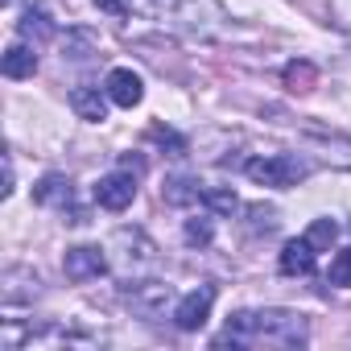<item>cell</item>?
Segmentation results:
<instances>
[{
  "instance_id": "cell-15",
  "label": "cell",
  "mask_w": 351,
  "mask_h": 351,
  "mask_svg": "<svg viewBox=\"0 0 351 351\" xmlns=\"http://www.w3.org/2000/svg\"><path fill=\"white\" fill-rule=\"evenodd\" d=\"M306 240H310L314 248H330V244L339 240V228H335V219H314V223H310V232H306Z\"/></svg>"
},
{
  "instance_id": "cell-16",
  "label": "cell",
  "mask_w": 351,
  "mask_h": 351,
  "mask_svg": "<svg viewBox=\"0 0 351 351\" xmlns=\"http://www.w3.org/2000/svg\"><path fill=\"white\" fill-rule=\"evenodd\" d=\"M330 285H339V289H351V248H343L335 261H330Z\"/></svg>"
},
{
  "instance_id": "cell-2",
  "label": "cell",
  "mask_w": 351,
  "mask_h": 351,
  "mask_svg": "<svg viewBox=\"0 0 351 351\" xmlns=\"http://www.w3.org/2000/svg\"><path fill=\"white\" fill-rule=\"evenodd\" d=\"M244 173H248L256 186L289 191V186H298L306 173H310V165H306L302 157H293V153H273V157H252V161L244 165Z\"/></svg>"
},
{
  "instance_id": "cell-9",
  "label": "cell",
  "mask_w": 351,
  "mask_h": 351,
  "mask_svg": "<svg viewBox=\"0 0 351 351\" xmlns=\"http://www.w3.org/2000/svg\"><path fill=\"white\" fill-rule=\"evenodd\" d=\"M108 91H99V87H75L71 91V108L83 116V120H91V124H99V120H108Z\"/></svg>"
},
{
  "instance_id": "cell-17",
  "label": "cell",
  "mask_w": 351,
  "mask_h": 351,
  "mask_svg": "<svg viewBox=\"0 0 351 351\" xmlns=\"http://www.w3.org/2000/svg\"><path fill=\"white\" fill-rule=\"evenodd\" d=\"M186 244L207 248L211 244V219H186Z\"/></svg>"
},
{
  "instance_id": "cell-8",
  "label": "cell",
  "mask_w": 351,
  "mask_h": 351,
  "mask_svg": "<svg viewBox=\"0 0 351 351\" xmlns=\"http://www.w3.org/2000/svg\"><path fill=\"white\" fill-rule=\"evenodd\" d=\"M34 199H38L42 207H58V211H66V207L75 203V186H71V178H62V173H46V178L34 186Z\"/></svg>"
},
{
  "instance_id": "cell-1",
  "label": "cell",
  "mask_w": 351,
  "mask_h": 351,
  "mask_svg": "<svg viewBox=\"0 0 351 351\" xmlns=\"http://www.w3.org/2000/svg\"><path fill=\"white\" fill-rule=\"evenodd\" d=\"M219 343L232 347H302L306 322L289 310H240L228 318V330Z\"/></svg>"
},
{
  "instance_id": "cell-18",
  "label": "cell",
  "mask_w": 351,
  "mask_h": 351,
  "mask_svg": "<svg viewBox=\"0 0 351 351\" xmlns=\"http://www.w3.org/2000/svg\"><path fill=\"white\" fill-rule=\"evenodd\" d=\"M203 203H207V207H215V211H223V215H232V211L240 207V203H236V195H228V191H207V195H203Z\"/></svg>"
},
{
  "instance_id": "cell-22",
  "label": "cell",
  "mask_w": 351,
  "mask_h": 351,
  "mask_svg": "<svg viewBox=\"0 0 351 351\" xmlns=\"http://www.w3.org/2000/svg\"><path fill=\"white\" fill-rule=\"evenodd\" d=\"M5 5H13V0H5Z\"/></svg>"
},
{
  "instance_id": "cell-19",
  "label": "cell",
  "mask_w": 351,
  "mask_h": 351,
  "mask_svg": "<svg viewBox=\"0 0 351 351\" xmlns=\"http://www.w3.org/2000/svg\"><path fill=\"white\" fill-rule=\"evenodd\" d=\"M149 136H153L157 145H169V149H173V157H182V149H186V141H182V136H173L169 128H149Z\"/></svg>"
},
{
  "instance_id": "cell-5",
  "label": "cell",
  "mask_w": 351,
  "mask_h": 351,
  "mask_svg": "<svg viewBox=\"0 0 351 351\" xmlns=\"http://www.w3.org/2000/svg\"><path fill=\"white\" fill-rule=\"evenodd\" d=\"M62 273H66L71 281H95V277L108 273V261H104L99 248L79 244V248H66V256H62Z\"/></svg>"
},
{
  "instance_id": "cell-4",
  "label": "cell",
  "mask_w": 351,
  "mask_h": 351,
  "mask_svg": "<svg viewBox=\"0 0 351 351\" xmlns=\"http://www.w3.org/2000/svg\"><path fill=\"white\" fill-rule=\"evenodd\" d=\"M211 306H215V285H199L173 306V322H178V330H199L211 318Z\"/></svg>"
},
{
  "instance_id": "cell-6",
  "label": "cell",
  "mask_w": 351,
  "mask_h": 351,
  "mask_svg": "<svg viewBox=\"0 0 351 351\" xmlns=\"http://www.w3.org/2000/svg\"><path fill=\"white\" fill-rule=\"evenodd\" d=\"M104 91H108V99H112L116 108H136V104L145 99V83H141V75L128 71V66H116V71L108 75Z\"/></svg>"
},
{
  "instance_id": "cell-13",
  "label": "cell",
  "mask_w": 351,
  "mask_h": 351,
  "mask_svg": "<svg viewBox=\"0 0 351 351\" xmlns=\"http://www.w3.org/2000/svg\"><path fill=\"white\" fill-rule=\"evenodd\" d=\"M17 29H21V38H38V42L54 38V21H50L42 9H25V17L17 21Z\"/></svg>"
},
{
  "instance_id": "cell-14",
  "label": "cell",
  "mask_w": 351,
  "mask_h": 351,
  "mask_svg": "<svg viewBox=\"0 0 351 351\" xmlns=\"http://www.w3.org/2000/svg\"><path fill=\"white\" fill-rule=\"evenodd\" d=\"M314 79H318L314 62H289V66H285V87H289V91H310Z\"/></svg>"
},
{
  "instance_id": "cell-3",
  "label": "cell",
  "mask_w": 351,
  "mask_h": 351,
  "mask_svg": "<svg viewBox=\"0 0 351 351\" xmlns=\"http://www.w3.org/2000/svg\"><path fill=\"white\" fill-rule=\"evenodd\" d=\"M132 199H136V173H128V169L104 173L95 182V203L104 211H124V207H132Z\"/></svg>"
},
{
  "instance_id": "cell-20",
  "label": "cell",
  "mask_w": 351,
  "mask_h": 351,
  "mask_svg": "<svg viewBox=\"0 0 351 351\" xmlns=\"http://www.w3.org/2000/svg\"><path fill=\"white\" fill-rule=\"evenodd\" d=\"M95 9H104V13H112V17H120V13H124L120 0H95Z\"/></svg>"
},
{
  "instance_id": "cell-21",
  "label": "cell",
  "mask_w": 351,
  "mask_h": 351,
  "mask_svg": "<svg viewBox=\"0 0 351 351\" xmlns=\"http://www.w3.org/2000/svg\"><path fill=\"white\" fill-rule=\"evenodd\" d=\"M5 195H13V161L5 157Z\"/></svg>"
},
{
  "instance_id": "cell-12",
  "label": "cell",
  "mask_w": 351,
  "mask_h": 351,
  "mask_svg": "<svg viewBox=\"0 0 351 351\" xmlns=\"http://www.w3.org/2000/svg\"><path fill=\"white\" fill-rule=\"evenodd\" d=\"M161 195H165V203H173V207H191V203H203L207 191H199V186L186 182V178H169Z\"/></svg>"
},
{
  "instance_id": "cell-10",
  "label": "cell",
  "mask_w": 351,
  "mask_h": 351,
  "mask_svg": "<svg viewBox=\"0 0 351 351\" xmlns=\"http://www.w3.org/2000/svg\"><path fill=\"white\" fill-rule=\"evenodd\" d=\"M165 302H169V285H157V281H145V285H136L128 293V306L136 314H145V318H157L165 310Z\"/></svg>"
},
{
  "instance_id": "cell-11",
  "label": "cell",
  "mask_w": 351,
  "mask_h": 351,
  "mask_svg": "<svg viewBox=\"0 0 351 351\" xmlns=\"http://www.w3.org/2000/svg\"><path fill=\"white\" fill-rule=\"evenodd\" d=\"M0 71H5V79H34L38 54H34L25 42H13V46L5 50V58H0Z\"/></svg>"
},
{
  "instance_id": "cell-7",
  "label": "cell",
  "mask_w": 351,
  "mask_h": 351,
  "mask_svg": "<svg viewBox=\"0 0 351 351\" xmlns=\"http://www.w3.org/2000/svg\"><path fill=\"white\" fill-rule=\"evenodd\" d=\"M314 256H318V248L302 236V240H289V244L281 248L277 269H281L285 277H310V273H314Z\"/></svg>"
}]
</instances>
